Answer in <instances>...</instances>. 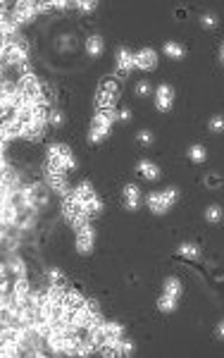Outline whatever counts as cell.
Masks as SVG:
<instances>
[{"mask_svg": "<svg viewBox=\"0 0 224 358\" xmlns=\"http://www.w3.org/2000/svg\"><path fill=\"white\" fill-rule=\"evenodd\" d=\"M205 220H208L210 225H219V222H222L224 220V210H222V206H208V208H205Z\"/></svg>", "mask_w": 224, "mask_h": 358, "instance_id": "obj_20", "label": "cell"}, {"mask_svg": "<svg viewBox=\"0 0 224 358\" xmlns=\"http://www.w3.org/2000/svg\"><path fill=\"white\" fill-rule=\"evenodd\" d=\"M146 206L150 208V213H155V215H165L167 210H169V203L165 201L162 191H150L146 196Z\"/></svg>", "mask_w": 224, "mask_h": 358, "instance_id": "obj_11", "label": "cell"}, {"mask_svg": "<svg viewBox=\"0 0 224 358\" xmlns=\"http://www.w3.org/2000/svg\"><path fill=\"white\" fill-rule=\"evenodd\" d=\"M136 139H139V143H141V146H150V143L155 141V136H153V132H150V129H141Z\"/></svg>", "mask_w": 224, "mask_h": 358, "instance_id": "obj_29", "label": "cell"}, {"mask_svg": "<svg viewBox=\"0 0 224 358\" xmlns=\"http://www.w3.org/2000/svg\"><path fill=\"white\" fill-rule=\"evenodd\" d=\"M74 8H79L81 12H93V10L98 8V3H88V0H83V3H76Z\"/></svg>", "mask_w": 224, "mask_h": 358, "instance_id": "obj_31", "label": "cell"}, {"mask_svg": "<svg viewBox=\"0 0 224 358\" xmlns=\"http://www.w3.org/2000/svg\"><path fill=\"white\" fill-rule=\"evenodd\" d=\"M103 50H105V41H103V36H100V33H93V36L86 38V53H88L91 58L103 55Z\"/></svg>", "mask_w": 224, "mask_h": 358, "instance_id": "obj_13", "label": "cell"}, {"mask_svg": "<svg viewBox=\"0 0 224 358\" xmlns=\"http://www.w3.org/2000/svg\"><path fill=\"white\" fill-rule=\"evenodd\" d=\"M50 282H53V287H67L65 275L60 270H50Z\"/></svg>", "mask_w": 224, "mask_h": 358, "instance_id": "obj_30", "label": "cell"}, {"mask_svg": "<svg viewBox=\"0 0 224 358\" xmlns=\"http://www.w3.org/2000/svg\"><path fill=\"white\" fill-rule=\"evenodd\" d=\"M172 105H174V89L169 84H160L155 89V108L160 112H169Z\"/></svg>", "mask_w": 224, "mask_h": 358, "instance_id": "obj_6", "label": "cell"}, {"mask_svg": "<svg viewBox=\"0 0 224 358\" xmlns=\"http://www.w3.org/2000/svg\"><path fill=\"white\" fill-rule=\"evenodd\" d=\"M48 125L58 127V129L65 125V115H62V110H50V112H48Z\"/></svg>", "mask_w": 224, "mask_h": 358, "instance_id": "obj_24", "label": "cell"}, {"mask_svg": "<svg viewBox=\"0 0 224 358\" xmlns=\"http://www.w3.org/2000/svg\"><path fill=\"white\" fill-rule=\"evenodd\" d=\"M46 177H48V184L60 193V196H67V193L72 191V186L67 182V172H60L55 167L46 165Z\"/></svg>", "mask_w": 224, "mask_h": 358, "instance_id": "obj_4", "label": "cell"}, {"mask_svg": "<svg viewBox=\"0 0 224 358\" xmlns=\"http://www.w3.org/2000/svg\"><path fill=\"white\" fill-rule=\"evenodd\" d=\"M189 160L196 163V165L205 163V160H208V148H205L203 143H193V146H189Z\"/></svg>", "mask_w": 224, "mask_h": 358, "instance_id": "obj_18", "label": "cell"}, {"mask_svg": "<svg viewBox=\"0 0 224 358\" xmlns=\"http://www.w3.org/2000/svg\"><path fill=\"white\" fill-rule=\"evenodd\" d=\"M217 24H219L217 15H212V12H203L200 15V26L203 29H217Z\"/></svg>", "mask_w": 224, "mask_h": 358, "instance_id": "obj_21", "label": "cell"}, {"mask_svg": "<svg viewBox=\"0 0 224 358\" xmlns=\"http://www.w3.org/2000/svg\"><path fill=\"white\" fill-rule=\"evenodd\" d=\"M136 67V58L129 48H119L117 50V74L119 76H126Z\"/></svg>", "mask_w": 224, "mask_h": 358, "instance_id": "obj_10", "label": "cell"}, {"mask_svg": "<svg viewBox=\"0 0 224 358\" xmlns=\"http://www.w3.org/2000/svg\"><path fill=\"white\" fill-rule=\"evenodd\" d=\"M217 55H219V62L224 65V41H222V46H219V53H217Z\"/></svg>", "mask_w": 224, "mask_h": 358, "instance_id": "obj_35", "label": "cell"}, {"mask_svg": "<svg viewBox=\"0 0 224 358\" xmlns=\"http://www.w3.org/2000/svg\"><path fill=\"white\" fill-rule=\"evenodd\" d=\"M162 294H169V296H174V299H182V294H184L182 280H179V277H167L165 287H162Z\"/></svg>", "mask_w": 224, "mask_h": 358, "instance_id": "obj_16", "label": "cell"}, {"mask_svg": "<svg viewBox=\"0 0 224 358\" xmlns=\"http://www.w3.org/2000/svg\"><path fill=\"white\" fill-rule=\"evenodd\" d=\"M150 93H153V86H150V84L146 82V79L136 84V96H139V98H148Z\"/></svg>", "mask_w": 224, "mask_h": 358, "instance_id": "obj_28", "label": "cell"}, {"mask_svg": "<svg viewBox=\"0 0 224 358\" xmlns=\"http://www.w3.org/2000/svg\"><path fill=\"white\" fill-rule=\"evenodd\" d=\"M162 50H165L167 58H172V60H184V55H186V48H184L182 43H176V41H167Z\"/></svg>", "mask_w": 224, "mask_h": 358, "instance_id": "obj_19", "label": "cell"}, {"mask_svg": "<svg viewBox=\"0 0 224 358\" xmlns=\"http://www.w3.org/2000/svg\"><path fill=\"white\" fill-rule=\"evenodd\" d=\"M8 267L15 272V277H24V263L19 260V256H12L10 263H8Z\"/></svg>", "mask_w": 224, "mask_h": 358, "instance_id": "obj_23", "label": "cell"}, {"mask_svg": "<svg viewBox=\"0 0 224 358\" xmlns=\"http://www.w3.org/2000/svg\"><path fill=\"white\" fill-rule=\"evenodd\" d=\"M76 251L81 253V256H88L93 249H96V229H93L91 225L83 227V229H79L76 232Z\"/></svg>", "mask_w": 224, "mask_h": 358, "instance_id": "obj_5", "label": "cell"}, {"mask_svg": "<svg viewBox=\"0 0 224 358\" xmlns=\"http://www.w3.org/2000/svg\"><path fill=\"white\" fill-rule=\"evenodd\" d=\"M176 256H179V258H184V260H196V258H200L198 244H193V242L179 244V249H176Z\"/></svg>", "mask_w": 224, "mask_h": 358, "instance_id": "obj_14", "label": "cell"}, {"mask_svg": "<svg viewBox=\"0 0 224 358\" xmlns=\"http://www.w3.org/2000/svg\"><path fill=\"white\" fill-rule=\"evenodd\" d=\"M81 206H83V210H86V215H88V217H98L100 213H103V208H105V206H103V201L98 198V193H93L91 198H86Z\"/></svg>", "mask_w": 224, "mask_h": 358, "instance_id": "obj_15", "label": "cell"}, {"mask_svg": "<svg viewBox=\"0 0 224 358\" xmlns=\"http://www.w3.org/2000/svg\"><path fill=\"white\" fill-rule=\"evenodd\" d=\"M117 122V108L98 110L91 120V129H88V143H100L110 132L112 125Z\"/></svg>", "mask_w": 224, "mask_h": 358, "instance_id": "obj_1", "label": "cell"}, {"mask_svg": "<svg viewBox=\"0 0 224 358\" xmlns=\"http://www.w3.org/2000/svg\"><path fill=\"white\" fill-rule=\"evenodd\" d=\"M174 15H176V19H186V17H189V12H186V10H176Z\"/></svg>", "mask_w": 224, "mask_h": 358, "instance_id": "obj_34", "label": "cell"}, {"mask_svg": "<svg viewBox=\"0 0 224 358\" xmlns=\"http://www.w3.org/2000/svg\"><path fill=\"white\" fill-rule=\"evenodd\" d=\"M176 303H179V299L169 296V294H160V296H158V310H160V313H165V315L174 313V310H176Z\"/></svg>", "mask_w": 224, "mask_h": 358, "instance_id": "obj_17", "label": "cell"}, {"mask_svg": "<svg viewBox=\"0 0 224 358\" xmlns=\"http://www.w3.org/2000/svg\"><path fill=\"white\" fill-rule=\"evenodd\" d=\"M117 98H119V84H117L115 79H103L98 86V93H96L98 110L117 108Z\"/></svg>", "mask_w": 224, "mask_h": 358, "instance_id": "obj_3", "label": "cell"}, {"mask_svg": "<svg viewBox=\"0 0 224 358\" xmlns=\"http://www.w3.org/2000/svg\"><path fill=\"white\" fill-rule=\"evenodd\" d=\"M208 129L212 134H222L224 132V115H215L208 120Z\"/></svg>", "mask_w": 224, "mask_h": 358, "instance_id": "obj_22", "label": "cell"}, {"mask_svg": "<svg viewBox=\"0 0 224 358\" xmlns=\"http://www.w3.org/2000/svg\"><path fill=\"white\" fill-rule=\"evenodd\" d=\"M136 172L143 177V179H148V182H158L160 179V167L153 163V160H141L139 165H136Z\"/></svg>", "mask_w": 224, "mask_h": 358, "instance_id": "obj_12", "label": "cell"}, {"mask_svg": "<svg viewBox=\"0 0 224 358\" xmlns=\"http://www.w3.org/2000/svg\"><path fill=\"white\" fill-rule=\"evenodd\" d=\"M122 203H124L126 210H136L141 206V189H139V184H124V189H122Z\"/></svg>", "mask_w": 224, "mask_h": 358, "instance_id": "obj_9", "label": "cell"}, {"mask_svg": "<svg viewBox=\"0 0 224 358\" xmlns=\"http://www.w3.org/2000/svg\"><path fill=\"white\" fill-rule=\"evenodd\" d=\"M131 120V110L129 108H119L117 110V122H129Z\"/></svg>", "mask_w": 224, "mask_h": 358, "instance_id": "obj_32", "label": "cell"}, {"mask_svg": "<svg viewBox=\"0 0 224 358\" xmlns=\"http://www.w3.org/2000/svg\"><path fill=\"white\" fill-rule=\"evenodd\" d=\"M46 165L55 167L60 172H69L76 167V158L67 143H50L48 153H46Z\"/></svg>", "mask_w": 224, "mask_h": 358, "instance_id": "obj_2", "label": "cell"}, {"mask_svg": "<svg viewBox=\"0 0 224 358\" xmlns=\"http://www.w3.org/2000/svg\"><path fill=\"white\" fill-rule=\"evenodd\" d=\"M217 339H224V317L219 320V325H217Z\"/></svg>", "mask_w": 224, "mask_h": 358, "instance_id": "obj_33", "label": "cell"}, {"mask_svg": "<svg viewBox=\"0 0 224 358\" xmlns=\"http://www.w3.org/2000/svg\"><path fill=\"white\" fill-rule=\"evenodd\" d=\"M162 196H165V201L169 203V208H172L176 201H179V189L176 186H167V189H162Z\"/></svg>", "mask_w": 224, "mask_h": 358, "instance_id": "obj_25", "label": "cell"}, {"mask_svg": "<svg viewBox=\"0 0 224 358\" xmlns=\"http://www.w3.org/2000/svg\"><path fill=\"white\" fill-rule=\"evenodd\" d=\"M41 10L43 8H41V5H36V3H17L15 12H12V22H15V24H24V22L33 19Z\"/></svg>", "mask_w": 224, "mask_h": 358, "instance_id": "obj_7", "label": "cell"}, {"mask_svg": "<svg viewBox=\"0 0 224 358\" xmlns=\"http://www.w3.org/2000/svg\"><path fill=\"white\" fill-rule=\"evenodd\" d=\"M133 58H136V67L143 69V72H153L155 67H158V53L153 48H141L133 53Z\"/></svg>", "mask_w": 224, "mask_h": 358, "instance_id": "obj_8", "label": "cell"}, {"mask_svg": "<svg viewBox=\"0 0 224 358\" xmlns=\"http://www.w3.org/2000/svg\"><path fill=\"white\" fill-rule=\"evenodd\" d=\"M203 179H205V186H208V189H219V186H222V177L217 175V172H210V175H205Z\"/></svg>", "mask_w": 224, "mask_h": 358, "instance_id": "obj_26", "label": "cell"}, {"mask_svg": "<svg viewBox=\"0 0 224 358\" xmlns=\"http://www.w3.org/2000/svg\"><path fill=\"white\" fill-rule=\"evenodd\" d=\"M133 351H136V344L122 337V342H119V356H133Z\"/></svg>", "mask_w": 224, "mask_h": 358, "instance_id": "obj_27", "label": "cell"}]
</instances>
